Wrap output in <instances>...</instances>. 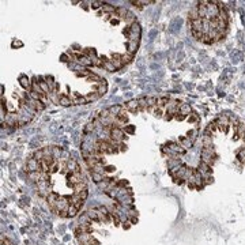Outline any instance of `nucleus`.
Here are the masks:
<instances>
[{
  "label": "nucleus",
  "mask_w": 245,
  "mask_h": 245,
  "mask_svg": "<svg viewBox=\"0 0 245 245\" xmlns=\"http://www.w3.org/2000/svg\"><path fill=\"white\" fill-rule=\"evenodd\" d=\"M109 136H110V139H113L116 143H121L125 138H127L124 131H122L120 127H115V125L109 130Z\"/></svg>",
  "instance_id": "obj_1"
},
{
  "label": "nucleus",
  "mask_w": 245,
  "mask_h": 245,
  "mask_svg": "<svg viewBox=\"0 0 245 245\" xmlns=\"http://www.w3.org/2000/svg\"><path fill=\"white\" fill-rule=\"evenodd\" d=\"M26 170H27L29 173H31V172H41V162L37 161L36 158H30L26 162ZM41 173H42V172H41Z\"/></svg>",
  "instance_id": "obj_2"
},
{
  "label": "nucleus",
  "mask_w": 245,
  "mask_h": 245,
  "mask_svg": "<svg viewBox=\"0 0 245 245\" xmlns=\"http://www.w3.org/2000/svg\"><path fill=\"white\" fill-rule=\"evenodd\" d=\"M124 108H125V109H127V110H130L131 113H138V112H140V110H139V104H138V100H131V101L125 102Z\"/></svg>",
  "instance_id": "obj_3"
},
{
  "label": "nucleus",
  "mask_w": 245,
  "mask_h": 245,
  "mask_svg": "<svg viewBox=\"0 0 245 245\" xmlns=\"http://www.w3.org/2000/svg\"><path fill=\"white\" fill-rule=\"evenodd\" d=\"M59 195L56 194V192H51V194L46 196V200H48V203H49V207H51V210L53 211L55 210V207H56V202L59 200Z\"/></svg>",
  "instance_id": "obj_4"
},
{
  "label": "nucleus",
  "mask_w": 245,
  "mask_h": 245,
  "mask_svg": "<svg viewBox=\"0 0 245 245\" xmlns=\"http://www.w3.org/2000/svg\"><path fill=\"white\" fill-rule=\"evenodd\" d=\"M19 83H20V86H22L25 90H29V91H31V87H33V82H30V79H29L27 76L22 75V76L19 78Z\"/></svg>",
  "instance_id": "obj_5"
},
{
  "label": "nucleus",
  "mask_w": 245,
  "mask_h": 245,
  "mask_svg": "<svg viewBox=\"0 0 245 245\" xmlns=\"http://www.w3.org/2000/svg\"><path fill=\"white\" fill-rule=\"evenodd\" d=\"M66 169L68 172H79L80 170V168H79V165H78V162L75 161V159H68L67 161V163H66Z\"/></svg>",
  "instance_id": "obj_6"
},
{
  "label": "nucleus",
  "mask_w": 245,
  "mask_h": 245,
  "mask_svg": "<svg viewBox=\"0 0 245 245\" xmlns=\"http://www.w3.org/2000/svg\"><path fill=\"white\" fill-rule=\"evenodd\" d=\"M138 46H139V41H127V53H131V55H135V52L138 51Z\"/></svg>",
  "instance_id": "obj_7"
},
{
  "label": "nucleus",
  "mask_w": 245,
  "mask_h": 245,
  "mask_svg": "<svg viewBox=\"0 0 245 245\" xmlns=\"http://www.w3.org/2000/svg\"><path fill=\"white\" fill-rule=\"evenodd\" d=\"M106 90H108V82L105 79H101V82L97 86V93L100 94V97H102V95L106 93Z\"/></svg>",
  "instance_id": "obj_8"
},
{
  "label": "nucleus",
  "mask_w": 245,
  "mask_h": 245,
  "mask_svg": "<svg viewBox=\"0 0 245 245\" xmlns=\"http://www.w3.org/2000/svg\"><path fill=\"white\" fill-rule=\"evenodd\" d=\"M59 104H61L63 106H69V105H74V101L71 100V97L66 94H61L59 95Z\"/></svg>",
  "instance_id": "obj_9"
},
{
  "label": "nucleus",
  "mask_w": 245,
  "mask_h": 245,
  "mask_svg": "<svg viewBox=\"0 0 245 245\" xmlns=\"http://www.w3.org/2000/svg\"><path fill=\"white\" fill-rule=\"evenodd\" d=\"M76 238H78V241L80 243V245H84V244H87L93 238V234H91V233H82V234L78 236Z\"/></svg>",
  "instance_id": "obj_10"
},
{
  "label": "nucleus",
  "mask_w": 245,
  "mask_h": 245,
  "mask_svg": "<svg viewBox=\"0 0 245 245\" xmlns=\"http://www.w3.org/2000/svg\"><path fill=\"white\" fill-rule=\"evenodd\" d=\"M188 19H189V20L202 19V18H200V15H199V10H197V5H196V7H194L191 11H189V14H188Z\"/></svg>",
  "instance_id": "obj_11"
},
{
  "label": "nucleus",
  "mask_w": 245,
  "mask_h": 245,
  "mask_svg": "<svg viewBox=\"0 0 245 245\" xmlns=\"http://www.w3.org/2000/svg\"><path fill=\"white\" fill-rule=\"evenodd\" d=\"M179 112L186 116V115H191V113H192V109H191V106H189V105H186V104H180Z\"/></svg>",
  "instance_id": "obj_12"
},
{
  "label": "nucleus",
  "mask_w": 245,
  "mask_h": 245,
  "mask_svg": "<svg viewBox=\"0 0 245 245\" xmlns=\"http://www.w3.org/2000/svg\"><path fill=\"white\" fill-rule=\"evenodd\" d=\"M102 10H104V12L115 14V12H116V10H117V7H115V5L109 4V3H104V5H102Z\"/></svg>",
  "instance_id": "obj_13"
},
{
  "label": "nucleus",
  "mask_w": 245,
  "mask_h": 245,
  "mask_svg": "<svg viewBox=\"0 0 245 245\" xmlns=\"http://www.w3.org/2000/svg\"><path fill=\"white\" fill-rule=\"evenodd\" d=\"M122 20H125V23H128V26H131L132 23H135V22H136V16L133 15V14L131 12V11H128V14L124 16V19H122Z\"/></svg>",
  "instance_id": "obj_14"
},
{
  "label": "nucleus",
  "mask_w": 245,
  "mask_h": 245,
  "mask_svg": "<svg viewBox=\"0 0 245 245\" xmlns=\"http://www.w3.org/2000/svg\"><path fill=\"white\" fill-rule=\"evenodd\" d=\"M44 80H45L46 83L49 84V87H51L52 93H53V91H55V84H56V82H55L53 76H52V75H45V76H44Z\"/></svg>",
  "instance_id": "obj_15"
},
{
  "label": "nucleus",
  "mask_w": 245,
  "mask_h": 245,
  "mask_svg": "<svg viewBox=\"0 0 245 245\" xmlns=\"http://www.w3.org/2000/svg\"><path fill=\"white\" fill-rule=\"evenodd\" d=\"M102 68H105L106 71H109V72H115V71H117V68L115 67V64L112 63V60H106L104 63V67Z\"/></svg>",
  "instance_id": "obj_16"
},
{
  "label": "nucleus",
  "mask_w": 245,
  "mask_h": 245,
  "mask_svg": "<svg viewBox=\"0 0 245 245\" xmlns=\"http://www.w3.org/2000/svg\"><path fill=\"white\" fill-rule=\"evenodd\" d=\"M29 177H30L33 181L40 183L41 179H42V173H41V172H31V173H29Z\"/></svg>",
  "instance_id": "obj_17"
},
{
  "label": "nucleus",
  "mask_w": 245,
  "mask_h": 245,
  "mask_svg": "<svg viewBox=\"0 0 245 245\" xmlns=\"http://www.w3.org/2000/svg\"><path fill=\"white\" fill-rule=\"evenodd\" d=\"M79 223L82 225V226L91 223V219H90V217L87 215V212H84V214H82V215H80V218H79Z\"/></svg>",
  "instance_id": "obj_18"
},
{
  "label": "nucleus",
  "mask_w": 245,
  "mask_h": 245,
  "mask_svg": "<svg viewBox=\"0 0 245 245\" xmlns=\"http://www.w3.org/2000/svg\"><path fill=\"white\" fill-rule=\"evenodd\" d=\"M108 109H109V112H110V115H112V116H117L119 113L121 112L122 106H121V105H113V106L108 108Z\"/></svg>",
  "instance_id": "obj_19"
},
{
  "label": "nucleus",
  "mask_w": 245,
  "mask_h": 245,
  "mask_svg": "<svg viewBox=\"0 0 245 245\" xmlns=\"http://www.w3.org/2000/svg\"><path fill=\"white\" fill-rule=\"evenodd\" d=\"M169 102H170V100H169L168 97H161V98H158V101H157V106L162 109L163 106H168Z\"/></svg>",
  "instance_id": "obj_20"
},
{
  "label": "nucleus",
  "mask_w": 245,
  "mask_h": 245,
  "mask_svg": "<svg viewBox=\"0 0 245 245\" xmlns=\"http://www.w3.org/2000/svg\"><path fill=\"white\" fill-rule=\"evenodd\" d=\"M128 14V11L125 10V8H122V7H119L117 10H116V12H115V16H119V19H124V16Z\"/></svg>",
  "instance_id": "obj_21"
},
{
  "label": "nucleus",
  "mask_w": 245,
  "mask_h": 245,
  "mask_svg": "<svg viewBox=\"0 0 245 245\" xmlns=\"http://www.w3.org/2000/svg\"><path fill=\"white\" fill-rule=\"evenodd\" d=\"M87 215L90 217V219H91V221H97V222H100V219H98V214H97V210H95V208H90L89 211H87Z\"/></svg>",
  "instance_id": "obj_22"
},
{
  "label": "nucleus",
  "mask_w": 245,
  "mask_h": 245,
  "mask_svg": "<svg viewBox=\"0 0 245 245\" xmlns=\"http://www.w3.org/2000/svg\"><path fill=\"white\" fill-rule=\"evenodd\" d=\"M132 60H133V55H131V53L121 55V61H122V64H130Z\"/></svg>",
  "instance_id": "obj_23"
},
{
  "label": "nucleus",
  "mask_w": 245,
  "mask_h": 245,
  "mask_svg": "<svg viewBox=\"0 0 245 245\" xmlns=\"http://www.w3.org/2000/svg\"><path fill=\"white\" fill-rule=\"evenodd\" d=\"M138 104H139V110H148V106H147V101L146 98H139L138 100Z\"/></svg>",
  "instance_id": "obj_24"
},
{
  "label": "nucleus",
  "mask_w": 245,
  "mask_h": 245,
  "mask_svg": "<svg viewBox=\"0 0 245 245\" xmlns=\"http://www.w3.org/2000/svg\"><path fill=\"white\" fill-rule=\"evenodd\" d=\"M148 110H150V112L153 113V115L155 116V117H162V109H161V108L154 106V108H150Z\"/></svg>",
  "instance_id": "obj_25"
},
{
  "label": "nucleus",
  "mask_w": 245,
  "mask_h": 245,
  "mask_svg": "<svg viewBox=\"0 0 245 245\" xmlns=\"http://www.w3.org/2000/svg\"><path fill=\"white\" fill-rule=\"evenodd\" d=\"M146 101H147V106H148V109H150V108L157 106V101H158V98H155V97H147V98H146Z\"/></svg>",
  "instance_id": "obj_26"
},
{
  "label": "nucleus",
  "mask_w": 245,
  "mask_h": 245,
  "mask_svg": "<svg viewBox=\"0 0 245 245\" xmlns=\"http://www.w3.org/2000/svg\"><path fill=\"white\" fill-rule=\"evenodd\" d=\"M33 158H36L37 161H42L44 158H45V153H44V150H38V151H36L34 153V155H33Z\"/></svg>",
  "instance_id": "obj_27"
},
{
  "label": "nucleus",
  "mask_w": 245,
  "mask_h": 245,
  "mask_svg": "<svg viewBox=\"0 0 245 245\" xmlns=\"http://www.w3.org/2000/svg\"><path fill=\"white\" fill-rule=\"evenodd\" d=\"M98 98H100V94H98V93H90V94L86 95L87 102H93V101L98 100Z\"/></svg>",
  "instance_id": "obj_28"
},
{
  "label": "nucleus",
  "mask_w": 245,
  "mask_h": 245,
  "mask_svg": "<svg viewBox=\"0 0 245 245\" xmlns=\"http://www.w3.org/2000/svg\"><path fill=\"white\" fill-rule=\"evenodd\" d=\"M91 74H93L91 71H89V69H86V68H82V71L76 72V76H84V78H89Z\"/></svg>",
  "instance_id": "obj_29"
},
{
  "label": "nucleus",
  "mask_w": 245,
  "mask_h": 245,
  "mask_svg": "<svg viewBox=\"0 0 245 245\" xmlns=\"http://www.w3.org/2000/svg\"><path fill=\"white\" fill-rule=\"evenodd\" d=\"M91 177H93V180H94L97 184H100L102 180H104V177H102V174L101 173H95V172H91Z\"/></svg>",
  "instance_id": "obj_30"
},
{
  "label": "nucleus",
  "mask_w": 245,
  "mask_h": 245,
  "mask_svg": "<svg viewBox=\"0 0 245 245\" xmlns=\"http://www.w3.org/2000/svg\"><path fill=\"white\" fill-rule=\"evenodd\" d=\"M180 142L183 143V147H186V148H188V147H191V146H192V143H194V142H192L189 138H180Z\"/></svg>",
  "instance_id": "obj_31"
},
{
  "label": "nucleus",
  "mask_w": 245,
  "mask_h": 245,
  "mask_svg": "<svg viewBox=\"0 0 245 245\" xmlns=\"http://www.w3.org/2000/svg\"><path fill=\"white\" fill-rule=\"evenodd\" d=\"M78 211H79V210H78L75 206H72V204H71V206L68 207V217H75V215L78 214Z\"/></svg>",
  "instance_id": "obj_32"
},
{
  "label": "nucleus",
  "mask_w": 245,
  "mask_h": 245,
  "mask_svg": "<svg viewBox=\"0 0 245 245\" xmlns=\"http://www.w3.org/2000/svg\"><path fill=\"white\" fill-rule=\"evenodd\" d=\"M197 120H199V115H197L196 112H192L191 115L188 116V121L189 122H196Z\"/></svg>",
  "instance_id": "obj_33"
},
{
  "label": "nucleus",
  "mask_w": 245,
  "mask_h": 245,
  "mask_svg": "<svg viewBox=\"0 0 245 245\" xmlns=\"http://www.w3.org/2000/svg\"><path fill=\"white\" fill-rule=\"evenodd\" d=\"M110 217H112V219H113V222H115V225H119V223H120V217H119L117 211H112V212H110Z\"/></svg>",
  "instance_id": "obj_34"
},
{
  "label": "nucleus",
  "mask_w": 245,
  "mask_h": 245,
  "mask_svg": "<svg viewBox=\"0 0 245 245\" xmlns=\"http://www.w3.org/2000/svg\"><path fill=\"white\" fill-rule=\"evenodd\" d=\"M237 158H238V161H240V162L245 163V148H243V150H240V151H238V154H237Z\"/></svg>",
  "instance_id": "obj_35"
},
{
  "label": "nucleus",
  "mask_w": 245,
  "mask_h": 245,
  "mask_svg": "<svg viewBox=\"0 0 245 245\" xmlns=\"http://www.w3.org/2000/svg\"><path fill=\"white\" fill-rule=\"evenodd\" d=\"M83 104H89L86 100V97H79L74 101V105H83Z\"/></svg>",
  "instance_id": "obj_36"
},
{
  "label": "nucleus",
  "mask_w": 245,
  "mask_h": 245,
  "mask_svg": "<svg viewBox=\"0 0 245 245\" xmlns=\"http://www.w3.org/2000/svg\"><path fill=\"white\" fill-rule=\"evenodd\" d=\"M174 119H176L177 121H183V120H185L186 119V116L183 115V113H180V112H177L176 115H174Z\"/></svg>",
  "instance_id": "obj_37"
},
{
  "label": "nucleus",
  "mask_w": 245,
  "mask_h": 245,
  "mask_svg": "<svg viewBox=\"0 0 245 245\" xmlns=\"http://www.w3.org/2000/svg\"><path fill=\"white\" fill-rule=\"evenodd\" d=\"M196 133H197V131H196V130H194V131H189V132H188V138L191 139L192 142H194L195 139H196Z\"/></svg>",
  "instance_id": "obj_38"
},
{
  "label": "nucleus",
  "mask_w": 245,
  "mask_h": 245,
  "mask_svg": "<svg viewBox=\"0 0 245 245\" xmlns=\"http://www.w3.org/2000/svg\"><path fill=\"white\" fill-rule=\"evenodd\" d=\"M93 66H95V67H104V61L97 57V59L93 60Z\"/></svg>",
  "instance_id": "obj_39"
},
{
  "label": "nucleus",
  "mask_w": 245,
  "mask_h": 245,
  "mask_svg": "<svg viewBox=\"0 0 245 245\" xmlns=\"http://www.w3.org/2000/svg\"><path fill=\"white\" fill-rule=\"evenodd\" d=\"M87 80H90V82H93V80H95V82H101V78L98 76V75H95V74H91L89 78H87Z\"/></svg>",
  "instance_id": "obj_40"
},
{
  "label": "nucleus",
  "mask_w": 245,
  "mask_h": 245,
  "mask_svg": "<svg viewBox=\"0 0 245 245\" xmlns=\"http://www.w3.org/2000/svg\"><path fill=\"white\" fill-rule=\"evenodd\" d=\"M101 5H104V3L102 2H91V8L93 10H97V8H100Z\"/></svg>",
  "instance_id": "obj_41"
},
{
  "label": "nucleus",
  "mask_w": 245,
  "mask_h": 245,
  "mask_svg": "<svg viewBox=\"0 0 245 245\" xmlns=\"http://www.w3.org/2000/svg\"><path fill=\"white\" fill-rule=\"evenodd\" d=\"M133 133L135 132V127L133 125H125V133Z\"/></svg>",
  "instance_id": "obj_42"
},
{
  "label": "nucleus",
  "mask_w": 245,
  "mask_h": 245,
  "mask_svg": "<svg viewBox=\"0 0 245 245\" xmlns=\"http://www.w3.org/2000/svg\"><path fill=\"white\" fill-rule=\"evenodd\" d=\"M93 130H94V122H93V124H91V122H89V124L84 127V132H86V133L90 132V131H93Z\"/></svg>",
  "instance_id": "obj_43"
},
{
  "label": "nucleus",
  "mask_w": 245,
  "mask_h": 245,
  "mask_svg": "<svg viewBox=\"0 0 245 245\" xmlns=\"http://www.w3.org/2000/svg\"><path fill=\"white\" fill-rule=\"evenodd\" d=\"M87 195H89V194H87V189H84V191H82L80 194L78 195V196H79L82 200H86V199H87Z\"/></svg>",
  "instance_id": "obj_44"
},
{
  "label": "nucleus",
  "mask_w": 245,
  "mask_h": 245,
  "mask_svg": "<svg viewBox=\"0 0 245 245\" xmlns=\"http://www.w3.org/2000/svg\"><path fill=\"white\" fill-rule=\"evenodd\" d=\"M2 244L3 245H14L12 241L8 240V238H4V237H2Z\"/></svg>",
  "instance_id": "obj_45"
},
{
  "label": "nucleus",
  "mask_w": 245,
  "mask_h": 245,
  "mask_svg": "<svg viewBox=\"0 0 245 245\" xmlns=\"http://www.w3.org/2000/svg\"><path fill=\"white\" fill-rule=\"evenodd\" d=\"M84 245H100V243H98V241H97V240H95V238H94V237H93V238H91V240H90V241H89V243H87V244H84Z\"/></svg>",
  "instance_id": "obj_46"
},
{
  "label": "nucleus",
  "mask_w": 245,
  "mask_h": 245,
  "mask_svg": "<svg viewBox=\"0 0 245 245\" xmlns=\"http://www.w3.org/2000/svg\"><path fill=\"white\" fill-rule=\"evenodd\" d=\"M57 170H59V165H57V162H56V163H55V165L51 168V174H52V173H56Z\"/></svg>",
  "instance_id": "obj_47"
},
{
  "label": "nucleus",
  "mask_w": 245,
  "mask_h": 245,
  "mask_svg": "<svg viewBox=\"0 0 245 245\" xmlns=\"http://www.w3.org/2000/svg\"><path fill=\"white\" fill-rule=\"evenodd\" d=\"M172 119H174V115H172V113H168V112H166L165 120H166V121H169V120H172Z\"/></svg>",
  "instance_id": "obj_48"
},
{
  "label": "nucleus",
  "mask_w": 245,
  "mask_h": 245,
  "mask_svg": "<svg viewBox=\"0 0 245 245\" xmlns=\"http://www.w3.org/2000/svg\"><path fill=\"white\" fill-rule=\"evenodd\" d=\"M128 184L127 180H121V181H117V186H125Z\"/></svg>",
  "instance_id": "obj_49"
},
{
  "label": "nucleus",
  "mask_w": 245,
  "mask_h": 245,
  "mask_svg": "<svg viewBox=\"0 0 245 245\" xmlns=\"http://www.w3.org/2000/svg\"><path fill=\"white\" fill-rule=\"evenodd\" d=\"M127 150V146L122 144V143H119V151H125Z\"/></svg>",
  "instance_id": "obj_50"
},
{
  "label": "nucleus",
  "mask_w": 245,
  "mask_h": 245,
  "mask_svg": "<svg viewBox=\"0 0 245 245\" xmlns=\"http://www.w3.org/2000/svg\"><path fill=\"white\" fill-rule=\"evenodd\" d=\"M105 172H108V173L115 172V166H106V168H105Z\"/></svg>",
  "instance_id": "obj_51"
},
{
  "label": "nucleus",
  "mask_w": 245,
  "mask_h": 245,
  "mask_svg": "<svg viewBox=\"0 0 245 245\" xmlns=\"http://www.w3.org/2000/svg\"><path fill=\"white\" fill-rule=\"evenodd\" d=\"M112 22V25H117L119 22H120V19H113V20H110Z\"/></svg>",
  "instance_id": "obj_52"
},
{
  "label": "nucleus",
  "mask_w": 245,
  "mask_h": 245,
  "mask_svg": "<svg viewBox=\"0 0 245 245\" xmlns=\"http://www.w3.org/2000/svg\"><path fill=\"white\" fill-rule=\"evenodd\" d=\"M61 61H68L67 60V55H63V56H61Z\"/></svg>",
  "instance_id": "obj_53"
}]
</instances>
